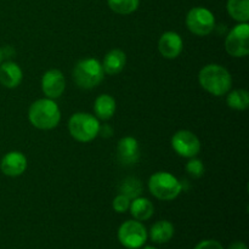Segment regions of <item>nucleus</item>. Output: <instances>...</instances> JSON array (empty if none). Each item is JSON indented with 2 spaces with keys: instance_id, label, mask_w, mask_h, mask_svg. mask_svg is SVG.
Returning a JSON list of instances; mask_svg holds the SVG:
<instances>
[{
  "instance_id": "1",
  "label": "nucleus",
  "mask_w": 249,
  "mask_h": 249,
  "mask_svg": "<svg viewBox=\"0 0 249 249\" xmlns=\"http://www.w3.org/2000/svg\"><path fill=\"white\" fill-rule=\"evenodd\" d=\"M199 85L213 96H224L232 87V77L224 66L218 63L206 65L198 73Z\"/></svg>"
},
{
  "instance_id": "2",
  "label": "nucleus",
  "mask_w": 249,
  "mask_h": 249,
  "mask_svg": "<svg viewBox=\"0 0 249 249\" xmlns=\"http://www.w3.org/2000/svg\"><path fill=\"white\" fill-rule=\"evenodd\" d=\"M29 122L40 130H51L61 121V111L53 99H39L31 105L28 109Z\"/></svg>"
},
{
  "instance_id": "3",
  "label": "nucleus",
  "mask_w": 249,
  "mask_h": 249,
  "mask_svg": "<svg viewBox=\"0 0 249 249\" xmlns=\"http://www.w3.org/2000/svg\"><path fill=\"white\" fill-rule=\"evenodd\" d=\"M75 84L84 90L96 88L104 80L105 72L101 62L96 58H84L74 66L72 72Z\"/></svg>"
},
{
  "instance_id": "4",
  "label": "nucleus",
  "mask_w": 249,
  "mask_h": 249,
  "mask_svg": "<svg viewBox=\"0 0 249 249\" xmlns=\"http://www.w3.org/2000/svg\"><path fill=\"white\" fill-rule=\"evenodd\" d=\"M99 119L87 112L74 113L68 121L71 136L78 142H90L100 134Z\"/></svg>"
},
{
  "instance_id": "5",
  "label": "nucleus",
  "mask_w": 249,
  "mask_h": 249,
  "mask_svg": "<svg viewBox=\"0 0 249 249\" xmlns=\"http://www.w3.org/2000/svg\"><path fill=\"white\" fill-rule=\"evenodd\" d=\"M151 195L160 201H173L181 194V182L168 172H157L148 179Z\"/></svg>"
},
{
  "instance_id": "6",
  "label": "nucleus",
  "mask_w": 249,
  "mask_h": 249,
  "mask_svg": "<svg viewBox=\"0 0 249 249\" xmlns=\"http://www.w3.org/2000/svg\"><path fill=\"white\" fill-rule=\"evenodd\" d=\"M186 27L195 36H206L215 28V17L206 7H194L186 15Z\"/></svg>"
},
{
  "instance_id": "7",
  "label": "nucleus",
  "mask_w": 249,
  "mask_h": 249,
  "mask_svg": "<svg viewBox=\"0 0 249 249\" xmlns=\"http://www.w3.org/2000/svg\"><path fill=\"white\" fill-rule=\"evenodd\" d=\"M147 237V230L139 220H126L118 229L119 243L128 249L141 248Z\"/></svg>"
},
{
  "instance_id": "8",
  "label": "nucleus",
  "mask_w": 249,
  "mask_h": 249,
  "mask_svg": "<svg viewBox=\"0 0 249 249\" xmlns=\"http://www.w3.org/2000/svg\"><path fill=\"white\" fill-rule=\"evenodd\" d=\"M225 50L232 57H246L249 53V24L238 23L225 39Z\"/></svg>"
},
{
  "instance_id": "9",
  "label": "nucleus",
  "mask_w": 249,
  "mask_h": 249,
  "mask_svg": "<svg viewBox=\"0 0 249 249\" xmlns=\"http://www.w3.org/2000/svg\"><path fill=\"white\" fill-rule=\"evenodd\" d=\"M172 147L180 157L194 158L201 151V141L190 130H179L173 135Z\"/></svg>"
},
{
  "instance_id": "10",
  "label": "nucleus",
  "mask_w": 249,
  "mask_h": 249,
  "mask_svg": "<svg viewBox=\"0 0 249 249\" xmlns=\"http://www.w3.org/2000/svg\"><path fill=\"white\" fill-rule=\"evenodd\" d=\"M66 89V78L60 70L46 71L41 78V90L49 99H58Z\"/></svg>"
},
{
  "instance_id": "11",
  "label": "nucleus",
  "mask_w": 249,
  "mask_h": 249,
  "mask_svg": "<svg viewBox=\"0 0 249 249\" xmlns=\"http://www.w3.org/2000/svg\"><path fill=\"white\" fill-rule=\"evenodd\" d=\"M117 158L124 167H131L136 164L140 158V146L138 140L133 136L122 138L117 145Z\"/></svg>"
},
{
  "instance_id": "12",
  "label": "nucleus",
  "mask_w": 249,
  "mask_h": 249,
  "mask_svg": "<svg viewBox=\"0 0 249 249\" xmlns=\"http://www.w3.org/2000/svg\"><path fill=\"white\" fill-rule=\"evenodd\" d=\"M184 49V41L177 32H165L158 40V51L168 60L179 57Z\"/></svg>"
},
{
  "instance_id": "13",
  "label": "nucleus",
  "mask_w": 249,
  "mask_h": 249,
  "mask_svg": "<svg viewBox=\"0 0 249 249\" xmlns=\"http://www.w3.org/2000/svg\"><path fill=\"white\" fill-rule=\"evenodd\" d=\"M0 169L7 177H19L27 169L26 156L19 151H11L6 153L0 162Z\"/></svg>"
},
{
  "instance_id": "14",
  "label": "nucleus",
  "mask_w": 249,
  "mask_h": 249,
  "mask_svg": "<svg viewBox=\"0 0 249 249\" xmlns=\"http://www.w3.org/2000/svg\"><path fill=\"white\" fill-rule=\"evenodd\" d=\"M23 72L16 62L7 61L0 65V84L7 89H14L21 84Z\"/></svg>"
},
{
  "instance_id": "15",
  "label": "nucleus",
  "mask_w": 249,
  "mask_h": 249,
  "mask_svg": "<svg viewBox=\"0 0 249 249\" xmlns=\"http://www.w3.org/2000/svg\"><path fill=\"white\" fill-rule=\"evenodd\" d=\"M102 68L106 74L116 75L124 70L126 65V55L121 49H113L108 51L102 61Z\"/></svg>"
},
{
  "instance_id": "16",
  "label": "nucleus",
  "mask_w": 249,
  "mask_h": 249,
  "mask_svg": "<svg viewBox=\"0 0 249 249\" xmlns=\"http://www.w3.org/2000/svg\"><path fill=\"white\" fill-rule=\"evenodd\" d=\"M116 100L113 96L108 94H102L96 97L94 102V112L96 118L102 121H108L116 113Z\"/></svg>"
},
{
  "instance_id": "17",
  "label": "nucleus",
  "mask_w": 249,
  "mask_h": 249,
  "mask_svg": "<svg viewBox=\"0 0 249 249\" xmlns=\"http://www.w3.org/2000/svg\"><path fill=\"white\" fill-rule=\"evenodd\" d=\"M147 235L150 236L152 242L158 243V245L167 243L174 236V225L168 220H160L151 226L150 232Z\"/></svg>"
},
{
  "instance_id": "18",
  "label": "nucleus",
  "mask_w": 249,
  "mask_h": 249,
  "mask_svg": "<svg viewBox=\"0 0 249 249\" xmlns=\"http://www.w3.org/2000/svg\"><path fill=\"white\" fill-rule=\"evenodd\" d=\"M129 211L135 220L146 221L153 215L155 207H153L152 202L146 197H136L133 199V202H130Z\"/></svg>"
},
{
  "instance_id": "19",
  "label": "nucleus",
  "mask_w": 249,
  "mask_h": 249,
  "mask_svg": "<svg viewBox=\"0 0 249 249\" xmlns=\"http://www.w3.org/2000/svg\"><path fill=\"white\" fill-rule=\"evenodd\" d=\"M226 10L238 23H246L249 21V0H228Z\"/></svg>"
},
{
  "instance_id": "20",
  "label": "nucleus",
  "mask_w": 249,
  "mask_h": 249,
  "mask_svg": "<svg viewBox=\"0 0 249 249\" xmlns=\"http://www.w3.org/2000/svg\"><path fill=\"white\" fill-rule=\"evenodd\" d=\"M226 104L230 108L245 111L249 107V94L247 90L237 89L226 94Z\"/></svg>"
},
{
  "instance_id": "21",
  "label": "nucleus",
  "mask_w": 249,
  "mask_h": 249,
  "mask_svg": "<svg viewBox=\"0 0 249 249\" xmlns=\"http://www.w3.org/2000/svg\"><path fill=\"white\" fill-rule=\"evenodd\" d=\"M141 192H142V184L135 177L125 178L119 185V194L124 195L130 199L140 197Z\"/></svg>"
},
{
  "instance_id": "22",
  "label": "nucleus",
  "mask_w": 249,
  "mask_h": 249,
  "mask_svg": "<svg viewBox=\"0 0 249 249\" xmlns=\"http://www.w3.org/2000/svg\"><path fill=\"white\" fill-rule=\"evenodd\" d=\"M109 9L119 15H130L138 10L140 0H107Z\"/></svg>"
},
{
  "instance_id": "23",
  "label": "nucleus",
  "mask_w": 249,
  "mask_h": 249,
  "mask_svg": "<svg viewBox=\"0 0 249 249\" xmlns=\"http://www.w3.org/2000/svg\"><path fill=\"white\" fill-rule=\"evenodd\" d=\"M185 169H186V173L189 175H191L195 179H198V178H202L204 175V172H206V168H204L203 162L201 160H197V158H190L189 162L185 165Z\"/></svg>"
},
{
  "instance_id": "24",
  "label": "nucleus",
  "mask_w": 249,
  "mask_h": 249,
  "mask_svg": "<svg viewBox=\"0 0 249 249\" xmlns=\"http://www.w3.org/2000/svg\"><path fill=\"white\" fill-rule=\"evenodd\" d=\"M131 199L128 198L124 195L119 194L118 196H116V198L112 202V207H113L114 211L117 213H125V212L129 211V207H130Z\"/></svg>"
},
{
  "instance_id": "25",
  "label": "nucleus",
  "mask_w": 249,
  "mask_h": 249,
  "mask_svg": "<svg viewBox=\"0 0 249 249\" xmlns=\"http://www.w3.org/2000/svg\"><path fill=\"white\" fill-rule=\"evenodd\" d=\"M194 249H224V247L215 240H204L201 241Z\"/></svg>"
},
{
  "instance_id": "26",
  "label": "nucleus",
  "mask_w": 249,
  "mask_h": 249,
  "mask_svg": "<svg viewBox=\"0 0 249 249\" xmlns=\"http://www.w3.org/2000/svg\"><path fill=\"white\" fill-rule=\"evenodd\" d=\"M228 249H248L247 245H246L245 242H241V241H236V242L231 243L230 246H229Z\"/></svg>"
},
{
  "instance_id": "27",
  "label": "nucleus",
  "mask_w": 249,
  "mask_h": 249,
  "mask_svg": "<svg viewBox=\"0 0 249 249\" xmlns=\"http://www.w3.org/2000/svg\"><path fill=\"white\" fill-rule=\"evenodd\" d=\"M142 249H157V248L152 247V246H146V247H143Z\"/></svg>"
},
{
  "instance_id": "28",
  "label": "nucleus",
  "mask_w": 249,
  "mask_h": 249,
  "mask_svg": "<svg viewBox=\"0 0 249 249\" xmlns=\"http://www.w3.org/2000/svg\"><path fill=\"white\" fill-rule=\"evenodd\" d=\"M1 60H2V51L1 49H0V63H1Z\"/></svg>"
}]
</instances>
